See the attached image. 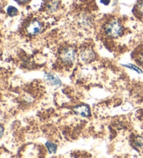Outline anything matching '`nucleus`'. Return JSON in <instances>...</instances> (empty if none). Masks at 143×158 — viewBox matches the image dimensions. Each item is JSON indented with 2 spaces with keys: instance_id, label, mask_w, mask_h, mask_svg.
<instances>
[{
  "instance_id": "1",
  "label": "nucleus",
  "mask_w": 143,
  "mask_h": 158,
  "mask_svg": "<svg viewBox=\"0 0 143 158\" xmlns=\"http://www.w3.org/2000/svg\"><path fill=\"white\" fill-rule=\"evenodd\" d=\"M105 31L108 36L112 38H117L122 34L123 28L119 21L112 20L106 24Z\"/></svg>"
},
{
  "instance_id": "2",
  "label": "nucleus",
  "mask_w": 143,
  "mask_h": 158,
  "mask_svg": "<svg viewBox=\"0 0 143 158\" xmlns=\"http://www.w3.org/2000/svg\"><path fill=\"white\" fill-rule=\"evenodd\" d=\"M60 56L62 61L66 64L71 65L76 59V52L72 48H67L62 52Z\"/></svg>"
},
{
  "instance_id": "3",
  "label": "nucleus",
  "mask_w": 143,
  "mask_h": 158,
  "mask_svg": "<svg viewBox=\"0 0 143 158\" xmlns=\"http://www.w3.org/2000/svg\"><path fill=\"white\" fill-rule=\"evenodd\" d=\"M27 33L30 35H37L42 30V24L38 20H33L27 27Z\"/></svg>"
},
{
  "instance_id": "4",
  "label": "nucleus",
  "mask_w": 143,
  "mask_h": 158,
  "mask_svg": "<svg viewBox=\"0 0 143 158\" xmlns=\"http://www.w3.org/2000/svg\"><path fill=\"white\" fill-rule=\"evenodd\" d=\"M73 111L76 114L83 117H89L91 115L90 109L86 105H80L76 106L73 108Z\"/></svg>"
},
{
  "instance_id": "5",
  "label": "nucleus",
  "mask_w": 143,
  "mask_h": 158,
  "mask_svg": "<svg viewBox=\"0 0 143 158\" xmlns=\"http://www.w3.org/2000/svg\"><path fill=\"white\" fill-rule=\"evenodd\" d=\"M95 54L91 49H85L81 53V59L83 61L89 62L94 59Z\"/></svg>"
},
{
  "instance_id": "6",
  "label": "nucleus",
  "mask_w": 143,
  "mask_h": 158,
  "mask_svg": "<svg viewBox=\"0 0 143 158\" xmlns=\"http://www.w3.org/2000/svg\"><path fill=\"white\" fill-rule=\"evenodd\" d=\"M46 77L47 78V80H48L50 82L53 84V85H55V86H60L61 85V81H60L59 79L57 77V76H54L53 75H51V74H46Z\"/></svg>"
},
{
  "instance_id": "7",
  "label": "nucleus",
  "mask_w": 143,
  "mask_h": 158,
  "mask_svg": "<svg viewBox=\"0 0 143 158\" xmlns=\"http://www.w3.org/2000/svg\"><path fill=\"white\" fill-rule=\"evenodd\" d=\"M46 146L47 147V148H48L49 152H50V154L55 153L56 151H57V146L55 145V144L53 143L47 142L46 143Z\"/></svg>"
},
{
  "instance_id": "8",
  "label": "nucleus",
  "mask_w": 143,
  "mask_h": 158,
  "mask_svg": "<svg viewBox=\"0 0 143 158\" xmlns=\"http://www.w3.org/2000/svg\"><path fill=\"white\" fill-rule=\"evenodd\" d=\"M7 13L11 17H13V16H15L18 14V9L14 6H10L7 9Z\"/></svg>"
},
{
  "instance_id": "9",
  "label": "nucleus",
  "mask_w": 143,
  "mask_h": 158,
  "mask_svg": "<svg viewBox=\"0 0 143 158\" xmlns=\"http://www.w3.org/2000/svg\"><path fill=\"white\" fill-rule=\"evenodd\" d=\"M136 10L137 13L143 17V2H140V3L137 5Z\"/></svg>"
},
{
  "instance_id": "10",
  "label": "nucleus",
  "mask_w": 143,
  "mask_h": 158,
  "mask_svg": "<svg viewBox=\"0 0 143 158\" xmlns=\"http://www.w3.org/2000/svg\"><path fill=\"white\" fill-rule=\"evenodd\" d=\"M124 66L127 67V68H129V69L133 70H135V71H136L137 73H142L141 70H140V69H138V68H137V67H136V66H134V65H132V64L124 65Z\"/></svg>"
},
{
  "instance_id": "11",
  "label": "nucleus",
  "mask_w": 143,
  "mask_h": 158,
  "mask_svg": "<svg viewBox=\"0 0 143 158\" xmlns=\"http://www.w3.org/2000/svg\"><path fill=\"white\" fill-rule=\"evenodd\" d=\"M136 145H137V146H138V147L142 146H143V140L141 138H138L136 141Z\"/></svg>"
},
{
  "instance_id": "12",
  "label": "nucleus",
  "mask_w": 143,
  "mask_h": 158,
  "mask_svg": "<svg viewBox=\"0 0 143 158\" xmlns=\"http://www.w3.org/2000/svg\"><path fill=\"white\" fill-rule=\"evenodd\" d=\"M100 2H101V3H102L103 4L107 6V5H108L110 4V0H100Z\"/></svg>"
},
{
  "instance_id": "13",
  "label": "nucleus",
  "mask_w": 143,
  "mask_h": 158,
  "mask_svg": "<svg viewBox=\"0 0 143 158\" xmlns=\"http://www.w3.org/2000/svg\"><path fill=\"white\" fill-rule=\"evenodd\" d=\"M139 63L143 64V52L141 54V55L139 56Z\"/></svg>"
},
{
  "instance_id": "14",
  "label": "nucleus",
  "mask_w": 143,
  "mask_h": 158,
  "mask_svg": "<svg viewBox=\"0 0 143 158\" xmlns=\"http://www.w3.org/2000/svg\"><path fill=\"white\" fill-rule=\"evenodd\" d=\"M29 0H18V2H20V3H25V2H28Z\"/></svg>"
},
{
  "instance_id": "15",
  "label": "nucleus",
  "mask_w": 143,
  "mask_h": 158,
  "mask_svg": "<svg viewBox=\"0 0 143 158\" xmlns=\"http://www.w3.org/2000/svg\"><path fill=\"white\" fill-rule=\"evenodd\" d=\"M1 129H2V131H1V137H2V135H3V133H4V129H3V127L1 126Z\"/></svg>"
}]
</instances>
